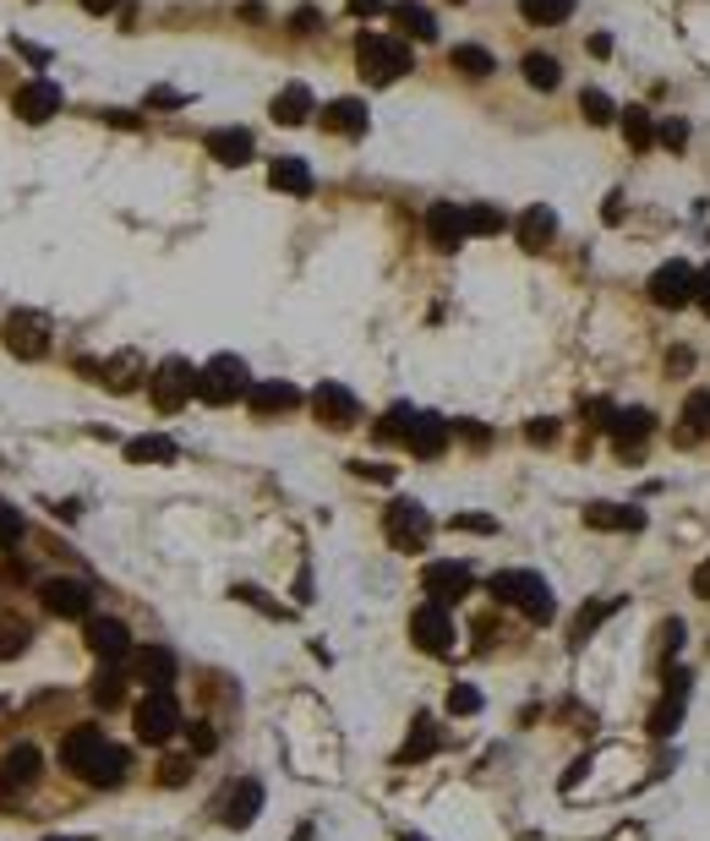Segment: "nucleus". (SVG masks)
Segmentation results:
<instances>
[{
    "mask_svg": "<svg viewBox=\"0 0 710 841\" xmlns=\"http://www.w3.org/2000/svg\"><path fill=\"white\" fill-rule=\"evenodd\" d=\"M389 17H394V28H400V33H405V39H437V17H432V11H426L422 0H394V6H389Z\"/></svg>",
    "mask_w": 710,
    "mask_h": 841,
    "instance_id": "obj_28",
    "label": "nucleus"
},
{
    "mask_svg": "<svg viewBox=\"0 0 710 841\" xmlns=\"http://www.w3.org/2000/svg\"><path fill=\"white\" fill-rule=\"evenodd\" d=\"M448 710H454V716H476V710H481V695H476L470 684H454V689H448Z\"/></svg>",
    "mask_w": 710,
    "mask_h": 841,
    "instance_id": "obj_47",
    "label": "nucleus"
},
{
    "mask_svg": "<svg viewBox=\"0 0 710 841\" xmlns=\"http://www.w3.org/2000/svg\"><path fill=\"white\" fill-rule=\"evenodd\" d=\"M553 236H558V214H553L547 203H536V208L520 214V247H525V252H547Z\"/></svg>",
    "mask_w": 710,
    "mask_h": 841,
    "instance_id": "obj_24",
    "label": "nucleus"
},
{
    "mask_svg": "<svg viewBox=\"0 0 710 841\" xmlns=\"http://www.w3.org/2000/svg\"><path fill=\"white\" fill-rule=\"evenodd\" d=\"M22 531H28V525H22V514H17L11 503H0V547H17V542H22Z\"/></svg>",
    "mask_w": 710,
    "mask_h": 841,
    "instance_id": "obj_46",
    "label": "nucleus"
},
{
    "mask_svg": "<svg viewBox=\"0 0 710 841\" xmlns=\"http://www.w3.org/2000/svg\"><path fill=\"white\" fill-rule=\"evenodd\" d=\"M579 110H585L590 127H612V121H618V105H612L601 88H585V94H579Z\"/></svg>",
    "mask_w": 710,
    "mask_h": 841,
    "instance_id": "obj_40",
    "label": "nucleus"
},
{
    "mask_svg": "<svg viewBox=\"0 0 710 841\" xmlns=\"http://www.w3.org/2000/svg\"><path fill=\"white\" fill-rule=\"evenodd\" d=\"M618 607H623L618 596H607V601H585V607H579V618H574V629H568V645L579 651V645H585V640H590V634H596V629H601V623H607Z\"/></svg>",
    "mask_w": 710,
    "mask_h": 841,
    "instance_id": "obj_31",
    "label": "nucleus"
},
{
    "mask_svg": "<svg viewBox=\"0 0 710 841\" xmlns=\"http://www.w3.org/2000/svg\"><path fill=\"white\" fill-rule=\"evenodd\" d=\"M651 301L662 306V312H684V306H695V290H700V269H689L684 258H673V263H662L656 274H651Z\"/></svg>",
    "mask_w": 710,
    "mask_h": 841,
    "instance_id": "obj_6",
    "label": "nucleus"
},
{
    "mask_svg": "<svg viewBox=\"0 0 710 841\" xmlns=\"http://www.w3.org/2000/svg\"><path fill=\"white\" fill-rule=\"evenodd\" d=\"M6 350H11L17 361L50 356V323H44L39 312H11V317H6Z\"/></svg>",
    "mask_w": 710,
    "mask_h": 841,
    "instance_id": "obj_9",
    "label": "nucleus"
},
{
    "mask_svg": "<svg viewBox=\"0 0 710 841\" xmlns=\"http://www.w3.org/2000/svg\"><path fill=\"white\" fill-rule=\"evenodd\" d=\"M695 596H706V601H710V558L695 568Z\"/></svg>",
    "mask_w": 710,
    "mask_h": 841,
    "instance_id": "obj_56",
    "label": "nucleus"
},
{
    "mask_svg": "<svg viewBox=\"0 0 710 841\" xmlns=\"http://www.w3.org/2000/svg\"><path fill=\"white\" fill-rule=\"evenodd\" d=\"M138 372H142L138 356H116V361L105 367V383H110L116 394H127V389H138Z\"/></svg>",
    "mask_w": 710,
    "mask_h": 841,
    "instance_id": "obj_43",
    "label": "nucleus"
},
{
    "mask_svg": "<svg viewBox=\"0 0 710 841\" xmlns=\"http://www.w3.org/2000/svg\"><path fill=\"white\" fill-rule=\"evenodd\" d=\"M323 132L367 138V105H361V99H334V105H323Z\"/></svg>",
    "mask_w": 710,
    "mask_h": 841,
    "instance_id": "obj_26",
    "label": "nucleus"
},
{
    "mask_svg": "<svg viewBox=\"0 0 710 841\" xmlns=\"http://www.w3.org/2000/svg\"><path fill=\"white\" fill-rule=\"evenodd\" d=\"M236 596H241L247 607H258V612H269V618H284V607H274V601H269V596H263L258 585H236Z\"/></svg>",
    "mask_w": 710,
    "mask_h": 841,
    "instance_id": "obj_50",
    "label": "nucleus"
},
{
    "mask_svg": "<svg viewBox=\"0 0 710 841\" xmlns=\"http://www.w3.org/2000/svg\"><path fill=\"white\" fill-rule=\"evenodd\" d=\"M585 525H590V531H645V509H629V503H590V509H585Z\"/></svg>",
    "mask_w": 710,
    "mask_h": 841,
    "instance_id": "obj_27",
    "label": "nucleus"
},
{
    "mask_svg": "<svg viewBox=\"0 0 710 841\" xmlns=\"http://www.w3.org/2000/svg\"><path fill=\"white\" fill-rule=\"evenodd\" d=\"M317 28V11H295V33H312Z\"/></svg>",
    "mask_w": 710,
    "mask_h": 841,
    "instance_id": "obj_59",
    "label": "nucleus"
},
{
    "mask_svg": "<svg viewBox=\"0 0 710 841\" xmlns=\"http://www.w3.org/2000/svg\"><path fill=\"white\" fill-rule=\"evenodd\" d=\"M383 536H389L400 553H422L426 542H432V514H426L422 503L400 498V503H389V514H383Z\"/></svg>",
    "mask_w": 710,
    "mask_h": 841,
    "instance_id": "obj_7",
    "label": "nucleus"
},
{
    "mask_svg": "<svg viewBox=\"0 0 710 841\" xmlns=\"http://www.w3.org/2000/svg\"><path fill=\"white\" fill-rule=\"evenodd\" d=\"M247 389H252V372H247L241 356H214L197 372V400L203 405H236V400H247Z\"/></svg>",
    "mask_w": 710,
    "mask_h": 841,
    "instance_id": "obj_4",
    "label": "nucleus"
},
{
    "mask_svg": "<svg viewBox=\"0 0 710 841\" xmlns=\"http://www.w3.org/2000/svg\"><path fill=\"white\" fill-rule=\"evenodd\" d=\"M269 186H274V192H290V197H306V192H312V170H306V159H290V153L274 159V164H269Z\"/></svg>",
    "mask_w": 710,
    "mask_h": 841,
    "instance_id": "obj_30",
    "label": "nucleus"
},
{
    "mask_svg": "<svg viewBox=\"0 0 710 841\" xmlns=\"http://www.w3.org/2000/svg\"><path fill=\"white\" fill-rule=\"evenodd\" d=\"M186 738H192V749H197V754H214V749H219V732H214L208 721H192V727H186Z\"/></svg>",
    "mask_w": 710,
    "mask_h": 841,
    "instance_id": "obj_49",
    "label": "nucleus"
},
{
    "mask_svg": "<svg viewBox=\"0 0 710 841\" xmlns=\"http://www.w3.org/2000/svg\"><path fill=\"white\" fill-rule=\"evenodd\" d=\"M618 127H623L629 148H651V142H656V116H651L645 105H629V110H618Z\"/></svg>",
    "mask_w": 710,
    "mask_h": 841,
    "instance_id": "obj_36",
    "label": "nucleus"
},
{
    "mask_svg": "<svg viewBox=\"0 0 710 841\" xmlns=\"http://www.w3.org/2000/svg\"><path fill=\"white\" fill-rule=\"evenodd\" d=\"M50 841H88V837H50Z\"/></svg>",
    "mask_w": 710,
    "mask_h": 841,
    "instance_id": "obj_61",
    "label": "nucleus"
},
{
    "mask_svg": "<svg viewBox=\"0 0 710 841\" xmlns=\"http://www.w3.org/2000/svg\"><path fill=\"white\" fill-rule=\"evenodd\" d=\"M411 640L422 645L426 656H448L454 651V618H448V607H437V601H426L411 612Z\"/></svg>",
    "mask_w": 710,
    "mask_h": 841,
    "instance_id": "obj_10",
    "label": "nucleus"
},
{
    "mask_svg": "<svg viewBox=\"0 0 710 841\" xmlns=\"http://www.w3.org/2000/svg\"><path fill=\"white\" fill-rule=\"evenodd\" d=\"M28 640H33V634H28L22 623H17V629H0V656H11V651H22Z\"/></svg>",
    "mask_w": 710,
    "mask_h": 841,
    "instance_id": "obj_51",
    "label": "nucleus"
},
{
    "mask_svg": "<svg viewBox=\"0 0 710 841\" xmlns=\"http://www.w3.org/2000/svg\"><path fill=\"white\" fill-rule=\"evenodd\" d=\"M121 0H83V11H94V17H110Z\"/></svg>",
    "mask_w": 710,
    "mask_h": 841,
    "instance_id": "obj_58",
    "label": "nucleus"
},
{
    "mask_svg": "<svg viewBox=\"0 0 710 841\" xmlns=\"http://www.w3.org/2000/svg\"><path fill=\"white\" fill-rule=\"evenodd\" d=\"M44 607L55 612V618H88L94 612V590L83 585V579H44Z\"/></svg>",
    "mask_w": 710,
    "mask_h": 841,
    "instance_id": "obj_18",
    "label": "nucleus"
},
{
    "mask_svg": "<svg viewBox=\"0 0 710 841\" xmlns=\"http://www.w3.org/2000/svg\"><path fill=\"white\" fill-rule=\"evenodd\" d=\"M252 132L247 127H219V132H208V153L219 159V164H230V170H241L247 159H252Z\"/></svg>",
    "mask_w": 710,
    "mask_h": 841,
    "instance_id": "obj_25",
    "label": "nucleus"
},
{
    "mask_svg": "<svg viewBox=\"0 0 710 841\" xmlns=\"http://www.w3.org/2000/svg\"><path fill=\"white\" fill-rule=\"evenodd\" d=\"M94 705H105V710H116V705L127 700V667L121 662H105L99 673H94Z\"/></svg>",
    "mask_w": 710,
    "mask_h": 841,
    "instance_id": "obj_32",
    "label": "nucleus"
},
{
    "mask_svg": "<svg viewBox=\"0 0 710 841\" xmlns=\"http://www.w3.org/2000/svg\"><path fill=\"white\" fill-rule=\"evenodd\" d=\"M454 531H481V536H492L498 525H492V520H481V514H454Z\"/></svg>",
    "mask_w": 710,
    "mask_h": 841,
    "instance_id": "obj_52",
    "label": "nucleus"
},
{
    "mask_svg": "<svg viewBox=\"0 0 710 841\" xmlns=\"http://www.w3.org/2000/svg\"><path fill=\"white\" fill-rule=\"evenodd\" d=\"M426 754H437V727H432V716H416V727H411V738H405V749H400V765L426 760Z\"/></svg>",
    "mask_w": 710,
    "mask_h": 841,
    "instance_id": "obj_38",
    "label": "nucleus"
},
{
    "mask_svg": "<svg viewBox=\"0 0 710 841\" xmlns=\"http://www.w3.org/2000/svg\"><path fill=\"white\" fill-rule=\"evenodd\" d=\"M579 0H520V17L536 22V28H553V22H568Z\"/></svg>",
    "mask_w": 710,
    "mask_h": 841,
    "instance_id": "obj_37",
    "label": "nucleus"
},
{
    "mask_svg": "<svg viewBox=\"0 0 710 841\" xmlns=\"http://www.w3.org/2000/svg\"><path fill=\"white\" fill-rule=\"evenodd\" d=\"M258 809H263V782H236L219 815H225V826H230V831H247V826L258 820Z\"/></svg>",
    "mask_w": 710,
    "mask_h": 841,
    "instance_id": "obj_21",
    "label": "nucleus"
},
{
    "mask_svg": "<svg viewBox=\"0 0 710 841\" xmlns=\"http://www.w3.org/2000/svg\"><path fill=\"white\" fill-rule=\"evenodd\" d=\"M83 640H88V651H94L99 662H127V656H132V629H127L121 618H88Z\"/></svg>",
    "mask_w": 710,
    "mask_h": 841,
    "instance_id": "obj_17",
    "label": "nucleus"
},
{
    "mask_svg": "<svg viewBox=\"0 0 710 841\" xmlns=\"http://www.w3.org/2000/svg\"><path fill=\"white\" fill-rule=\"evenodd\" d=\"M470 568L465 563H426L422 568V590L437 601V607H454V601H465L470 596Z\"/></svg>",
    "mask_w": 710,
    "mask_h": 841,
    "instance_id": "obj_12",
    "label": "nucleus"
},
{
    "mask_svg": "<svg viewBox=\"0 0 710 841\" xmlns=\"http://www.w3.org/2000/svg\"><path fill=\"white\" fill-rule=\"evenodd\" d=\"M710 437V389H695L689 400H684V416H678V443L689 448V443H700Z\"/></svg>",
    "mask_w": 710,
    "mask_h": 841,
    "instance_id": "obj_29",
    "label": "nucleus"
},
{
    "mask_svg": "<svg viewBox=\"0 0 710 841\" xmlns=\"http://www.w3.org/2000/svg\"><path fill=\"white\" fill-rule=\"evenodd\" d=\"M678 640H684V623H678V618H667V623L656 629V656H662V662H673Z\"/></svg>",
    "mask_w": 710,
    "mask_h": 841,
    "instance_id": "obj_45",
    "label": "nucleus"
},
{
    "mask_svg": "<svg viewBox=\"0 0 710 841\" xmlns=\"http://www.w3.org/2000/svg\"><path fill=\"white\" fill-rule=\"evenodd\" d=\"M411 426H416V411H411V405H394L389 416L378 420V437H383V443H405Z\"/></svg>",
    "mask_w": 710,
    "mask_h": 841,
    "instance_id": "obj_42",
    "label": "nucleus"
},
{
    "mask_svg": "<svg viewBox=\"0 0 710 841\" xmlns=\"http://www.w3.org/2000/svg\"><path fill=\"white\" fill-rule=\"evenodd\" d=\"M132 678L148 684V689H170V684H175V651H164V645H142V651H132Z\"/></svg>",
    "mask_w": 710,
    "mask_h": 841,
    "instance_id": "obj_20",
    "label": "nucleus"
},
{
    "mask_svg": "<svg viewBox=\"0 0 710 841\" xmlns=\"http://www.w3.org/2000/svg\"><path fill=\"white\" fill-rule=\"evenodd\" d=\"M525 437H531V443H553V437H558V420H531V426H525Z\"/></svg>",
    "mask_w": 710,
    "mask_h": 841,
    "instance_id": "obj_53",
    "label": "nucleus"
},
{
    "mask_svg": "<svg viewBox=\"0 0 710 841\" xmlns=\"http://www.w3.org/2000/svg\"><path fill=\"white\" fill-rule=\"evenodd\" d=\"M350 6V17H372V11H383V0H345Z\"/></svg>",
    "mask_w": 710,
    "mask_h": 841,
    "instance_id": "obj_57",
    "label": "nucleus"
},
{
    "mask_svg": "<svg viewBox=\"0 0 710 841\" xmlns=\"http://www.w3.org/2000/svg\"><path fill=\"white\" fill-rule=\"evenodd\" d=\"M656 142H662V148H673V153H684V148H689V121H684V116L656 121Z\"/></svg>",
    "mask_w": 710,
    "mask_h": 841,
    "instance_id": "obj_44",
    "label": "nucleus"
},
{
    "mask_svg": "<svg viewBox=\"0 0 710 841\" xmlns=\"http://www.w3.org/2000/svg\"><path fill=\"white\" fill-rule=\"evenodd\" d=\"M181 732V705L170 689H148L138 700V738L142 743H164Z\"/></svg>",
    "mask_w": 710,
    "mask_h": 841,
    "instance_id": "obj_8",
    "label": "nucleus"
},
{
    "mask_svg": "<svg viewBox=\"0 0 710 841\" xmlns=\"http://www.w3.org/2000/svg\"><path fill=\"white\" fill-rule=\"evenodd\" d=\"M684 710H689V673L684 667H667V695L651 710V732L656 738H673L678 721H684Z\"/></svg>",
    "mask_w": 710,
    "mask_h": 841,
    "instance_id": "obj_14",
    "label": "nucleus"
},
{
    "mask_svg": "<svg viewBox=\"0 0 710 841\" xmlns=\"http://www.w3.org/2000/svg\"><path fill=\"white\" fill-rule=\"evenodd\" d=\"M312 411L323 426H334V432H345V426H356L361 420V400L345 389V383H317V394H312Z\"/></svg>",
    "mask_w": 710,
    "mask_h": 841,
    "instance_id": "obj_15",
    "label": "nucleus"
},
{
    "mask_svg": "<svg viewBox=\"0 0 710 841\" xmlns=\"http://www.w3.org/2000/svg\"><path fill=\"white\" fill-rule=\"evenodd\" d=\"M39 749L33 743H17V749H6V760H0V793H22V787H33L39 782Z\"/></svg>",
    "mask_w": 710,
    "mask_h": 841,
    "instance_id": "obj_19",
    "label": "nucleus"
},
{
    "mask_svg": "<svg viewBox=\"0 0 710 841\" xmlns=\"http://www.w3.org/2000/svg\"><path fill=\"white\" fill-rule=\"evenodd\" d=\"M426 241L437 252H459L470 241V225H465V208L459 203H432L426 208Z\"/></svg>",
    "mask_w": 710,
    "mask_h": 841,
    "instance_id": "obj_13",
    "label": "nucleus"
},
{
    "mask_svg": "<svg viewBox=\"0 0 710 841\" xmlns=\"http://www.w3.org/2000/svg\"><path fill=\"white\" fill-rule=\"evenodd\" d=\"M127 459L132 465H170L175 459V443L170 437H132L127 443Z\"/></svg>",
    "mask_w": 710,
    "mask_h": 841,
    "instance_id": "obj_39",
    "label": "nucleus"
},
{
    "mask_svg": "<svg viewBox=\"0 0 710 841\" xmlns=\"http://www.w3.org/2000/svg\"><path fill=\"white\" fill-rule=\"evenodd\" d=\"M492 596H498L503 607H520L531 623H553V612H558L553 585H547L542 574H531V568H503V574H492Z\"/></svg>",
    "mask_w": 710,
    "mask_h": 841,
    "instance_id": "obj_3",
    "label": "nucleus"
},
{
    "mask_svg": "<svg viewBox=\"0 0 710 841\" xmlns=\"http://www.w3.org/2000/svg\"><path fill=\"white\" fill-rule=\"evenodd\" d=\"M695 306L710 317V269H700V290H695Z\"/></svg>",
    "mask_w": 710,
    "mask_h": 841,
    "instance_id": "obj_55",
    "label": "nucleus"
},
{
    "mask_svg": "<svg viewBox=\"0 0 710 841\" xmlns=\"http://www.w3.org/2000/svg\"><path fill=\"white\" fill-rule=\"evenodd\" d=\"M520 72H525V83H531L536 94H553V88L564 83V66H558L553 55H542V50H531V55L520 61Z\"/></svg>",
    "mask_w": 710,
    "mask_h": 841,
    "instance_id": "obj_34",
    "label": "nucleus"
},
{
    "mask_svg": "<svg viewBox=\"0 0 710 841\" xmlns=\"http://www.w3.org/2000/svg\"><path fill=\"white\" fill-rule=\"evenodd\" d=\"M465 225H470V236H498L509 219H503V208H492V203H470V208H465Z\"/></svg>",
    "mask_w": 710,
    "mask_h": 841,
    "instance_id": "obj_41",
    "label": "nucleus"
},
{
    "mask_svg": "<svg viewBox=\"0 0 710 841\" xmlns=\"http://www.w3.org/2000/svg\"><path fill=\"white\" fill-rule=\"evenodd\" d=\"M356 66H361V77H367L372 88H394L416 61H411V44H405V39H394V33H361Z\"/></svg>",
    "mask_w": 710,
    "mask_h": 841,
    "instance_id": "obj_2",
    "label": "nucleus"
},
{
    "mask_svg": "<svg viewBox=\"0 0 710 841\" xmlns=\"http://www.w3.org/2000/svg\"><path fill=\"white\" fill-rule=\"evenodd\" d=\"M667 367H673V372H689V367H695V356H689V350H673V361H667Z\"/></svg>",
    "mask_w": 710,
    "mask_h": 841,
    "instance_id": "obj_60",
    "label": "nucleus"
},
{
    "mask_svg": "<svg viewBox=\"0 0 710 841\" xmlns=\"http://www.w3.org/2000/svg\"><path fill=\"white\" fill-rule=\"evenodd\" d=\"M454 6H465V0H454Z\"/></svg>",
    "mask_w": 710,
    "mask_h": 841,
    "instance_id": "obj_63",
    "label": "nucleus"
},
{
    "mask_svg": "<svg viewBox=\"0 0 710 841\" xmlns=\"http://www.w3.org/2000/svg\"><path fill=\"white\" fill-rule=\"evenodd\" d=\"M405 448H411L416 459H437V454L448 448V420L432 416V411H416V426H411Z\"/></svg>",
    "mask_w": 710,
    "mask_h": 841,
    "instance_id": "obj_23",
    "label": "nucleus"
},
{
    "mask_svg": "<svg viewBox=\"0 0 710 841\" xmlns=\"http://www.w3.org/2000/svg\"><path fill=\"white\" fill-rule=\"evenodd\" d=\"M651 426H656V416H651L645 405H634V411H618V416L607 420V437H612V448H618L623 459H640V454H645Z\"/></svg>",
    "mask_w": 710,
    "mask_h": 841,
    "instance_id": "obj_16",
    "label": "nucleus"
},
{
    "mask_svg": "<svg viewBox=\"0 0 710 841\" xmlns=\"http://www.w3.org/2000/svg\"><path fill=\"white\" fill-rule=\"evenodd\" d=\"M350 470H356V476H378V481H389V476H394V470H389V465H367V459H356V465H350Z\"/></svg>",
    "mask_w": 710,
    "mask_h": 841,
    "instance_id": "obj_54",
    "label": "nucleus"
},
{
    "mask_svg": "<svg viewBox=\"0 0 710 841\" xmlns=\"http://www.w3.org/2000/svg\"><path fill=\"white\" fill-rule=\"evenodd\" d=\"M274 121H280V127H301V121H312V88H306V83H290L280 99H274Z\"/></svg>",
    "mask_w": 710,
    "mask_h": 841,
    "instance_id": "obj_33",
    "label": "nucleus"
},
{
    "mask_svg": "<svg viewBox=\"0 0 710 841\" xmlns=\"http://www.w3.org/2000/svg\"><path fill=\"white\" fill-rule=\"evenodd\" d=\"M405 841H426V837H405Z\"/></svg>",
    "mask_w": 710,
    "mask_h": 841,
    "instance_id": "obj_62",
    "label": "nucleus"
},
{
    "mask_svg": "<svg viewBox=\"0 0 710 841\" xmlns=\"http://www.w3.org/2000/svg\"><path fill=\"white\" fill-rule=\"evenodd\" d=\"M61 88L50 83V77H33V83H22L17 88V99H11V110H17V121H28V127H44V121H55L61 116Z\"/></svg>",
    "mask_w": 710,
    "mask_h": 841,
    "instance_id": "obj_11",
    "label": "nucleus"
},
{
    "mask_svg": "<svg viewBox=\"0 0 710 841\" xmlns=\"http://www.w3.org/2000/svg\"><path fill=\"white\" fill-rule=\"evenodd\" d=\"M159 782H164V787H186V782H192V760H181V754L164 760V765H159Z\"/></svg>",
    "mask_w": 710,
    "mask_h": 841,
    "instance_id": "obj_48",
    "label": "nucleus"
},
{
    "mask_svg": "<svg viewBox=\"0 0 710 841\" xmlns=\"http://www.w3.org/2000/svg\"><path fill=\"white\" fill-rule=\"evenodd\" d=\"M61 765H66L72 776H83L88 787H121L132 760H127V749L110 743L99 727H72V732L61 738Z\"/></svg>",
    "mask_w": 710,
    "mask_h": 841,
    "instance_id": "obj_1",
    "label": "nucleus"
},
{
    "mask_svg": "<svg viewBox=\"0 0 710 841\" xmlns=\"http://www.w3.org/2000/svg\"><path fill=\"white\" fill-rule=\"evenodd\" d=\"M295 405H301V389L295 383H252L247 389V411L252 416H284Z\"/></svg>",
    "mask_w": 710,
    "mask_h": 841,
    "instance_id": "obj_22",
    "label": "nucleus"
},
{
    "mask_svg": "<svg viewBox=\"0 0 710 841\" xmlns=\"http://www.w3.org/2000/svg\"><path fill=\"white\" fill-rule=\"evenodd\" d=\"M448 61H454V72H459V77H470V83H481V77H492V72H498V61H492L481 44H454V55H448Z\"/></svg>",
    "mask_w": 710,
    "mask_h": 841,
    "instance_id": "obj_35",
    "label": "nucleus"
},
{
    "mask_svg": "<svg viewBox=\"0 0 710 841\" xmlns=\"http://www.w3.org/2000/svg\"><path fill=\"white\" fill-rule=\"evenodd\" d=\"M148 394H153V405L164 411V416H175L192 394H197V367L192 361H181V356H170V361H159L153 367V378H148Z\"/></svg>",
    "mask_w": 710,
    "mask_h": 841,
    "instance_id": "obj_5",
    "label": "nucleus"
}]
</instances>
